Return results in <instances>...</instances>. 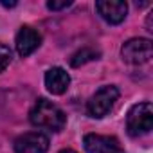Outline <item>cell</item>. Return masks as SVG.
I'll return each instance as SVG.
<instances>
[{
  "label": "cell",
  "instance_id": "6da1fadb",
  "mask_svg": "<svg viewBox=\"0 0 153 153\" xmlns=\"http://www.w3.org/2000/svg\"><path fill=\"white\" fill-rule=\"evenodd\" d=\"M29 119L36 128L49 130V131H61L67 124L65 112L58 105H54L47 99H38L34 103V106L29 114Z\"/></svg>",
  "mask_w": 153,
  "mask_h": 153
},
{
  "label": "cell",
  "instance_id": "7a4b0ae2",
  "mask_svg": "<svg viewBox=\"0 0 153 153\" xmlns=\"http://www.w3.org/2000/svg\"><path fill=\"white\" fill-rule=\"evenodd\" d=\"M126 128L131 137H139L144 133H149L153 128V108L149 103H139L131 106L126 117Z\"/></svg>",
  "mask_w": 153,
  "mask_h": 153
},
{
  "label": "cell",
  "instance_id": "3957f363",
  "mask_svg": "<svg viewBox=\"0 0 153 153\" xmlns=\"http://www.w3.org/2000/svg\"><path fill=\"white\" fill-rule=\"evenodd\" d=\"M117 99H119V90L115 87L112 85L101 87L87 103V114L94 119H101L114 108Z\"/></svg>",
  "mask_w": 153,
  "mask_h": 153
},
{
  "label": "cell",
  "instance_id": "277c9868",
  "mask_svg": "<svg viewBox=\"0 0 153 153\" xmlns=\"http://www.w3.org/2000/svg\"><path fill=\"white\" fill-rule=\"evenodd\" d=\"M121 56L130 65H144L151 59V42L148 38H131L121 47Z\"/></svg>",
  "mask_w": 153,
  "mask_h": 153
},
{
  "label": "cell",
  "instance_id": "5b68a950",
  "mask_svg": "<svg viewBox=\"0 0 153 153\" xmlns=\"http://www.w3.org/2000/svg\"><path fill=\"white\" fill-rule=\"evenodd\" d=\"M16 153H45L49 149V139L40 131H29L15 139Z\"/></svg>",
  "mask_w": 153,
  "mask_h": 153
},
{
  "label": "cell",
  "instance_id": "8992f818",
  "mask_svg": "<svg viewBox=\"0 0 153 153\" xmlns=\"http://www.w3.org/2000/svg\"><path fill=\"white\" fill-rule=\"evenodd\" d=\"M87 153H124L119 140L110 135H97L88 133L83 140Z\"/></svg>",
  "mask_w": 153,
  "mask_h": 153
},
{
  "label": "cell",
  "instance_id": "52a82bcc",
  "mask_svg": "<svg viewBox=\"0 0 153 153\" xmlns=\"http://www.w3.org/2000/svg\"><path fill=\"white\" fill-rule=\"evenodd\" d=\"M96 9L105 22L114 25L121 24L128 15V4L121 0H101V2H96Z\"/></svg>",
  "mask_w": 153,
  "mask_h": 153
},
{
  "label": "cell",
  "instance_id": "ba28073f",
  "mask_svg": "<svg viewBox=\"0 0 153 153\" xmlns=\"http://www.w3.org/2000/svg\"><path fill=\"white\" fill-rule=\"evenodd\" d=\"M40 43H42V34L36 29H33L29 25L20 27V31L16 34V51L22 58L31 56L40 47Z\"/></svg>",
  "mask_w": 153,
  "mask_h": 153
},
{
  "label": "cell",
  "instance_id": "9c48e42d",
  "mask_svg": "<svg viewBox=\"0 0 153 153\" xmlns=\"http://www.w3.org/2000/svg\"><path fill=\"white\" fill-rule=\"evenodd\" d=\"M68 85H70V76L67 74V70H63L61 67H52V68L47 70V74H45V87H47V90L51 94L59 96V94L67 92Z\"/></svg>",
  "mask_w": 153,
  "mask_h": 153
},
{
  "label": "cell",
  "instance_id": "30bf717a",
  "mask_svg": "<svg viewBox=\"0 0 153 153\" xmlns=\"http://www.w3.org/2000/svg\"><path fill=\"white\" fill-rule=\"evenodd\" d=\"M97 58H99V51L90 49V47H83L81 51H78V52L70 58V65L72 67H81V65H85L88 61H94Z\"/></svg>",
  "mask_w": 153,
  "mask_h": 153
},
{
  "label": "cell",
  "instance_id": "8fae6325",
  "mask_svg": "<svg viewBox=\"0 0 153 153\" xmlns=\"http://www.w3.org/2000/svg\"><path fill=\"white\" fill-rule=\"evenodd\" d=\"M11 58H13L11 49H9L7 45H4V43H0V72H4V70L9 67Z\"/></svg>",
  "mask_w": 153,
  "mask_h": 153
},
{
  "label": "cell",
  "instance_id": "7c38bea8",
  "mask_svg": "<svg viewBox=\"0 0 153 153\" xmlns=\"http://www.w3.org/2000/svg\"><path fill=\"white\" fill-rule=\"evenodd\" d=\"M70 6H72V2H70V0H63V2H47V7H49L51 11L67 9V7H70Z\"/></svg>",
  "mask_w": 153,
  "mask_h": 153
},
{
  "label": "cell",
  "instance_id": "4fadbf2b",
  "mask_svg": "<svg viewBox=\"0 0 153 153\" xmlns=\"http://www.w3.org/2000/svg\"><path fill=\"white\" fill-rule=\"evenodd\" d=\"M2 6H6V7H15L16 2H2Z\"/></svg>",
  "mask_w": 153,
  "mask_h": 153
},
{
  "label": "cell",
  "instance_id": "5bb4252c",
  "mask_svg": "<svg viewBox=\"0 0 153 153\" xmlns=\"http://www.w3.org/2000/svg\"><path fill=\"white\" fill-rule=\"evenodd\" d=\"M59 153H76V151H74V149H61Z\"/></svg>",
  "mask_w": 153,
  "mask_h": 153
}]
</instances>
